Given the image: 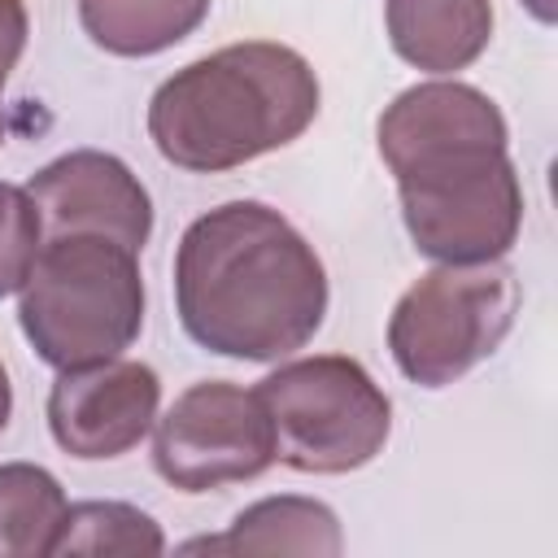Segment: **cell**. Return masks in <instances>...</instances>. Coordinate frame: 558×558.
Wrapping results in <instances>:
<instances>
[{
    "label": "cell",
    "mask_w": 558,
    "mask_h": 558,
    "mask_svg": "<svg viewBox=\"0 0 558 558\" xmlns=\"http://www.w3.org/2000/svg\"><path fill=\"white\" fill-rule=\"evenodd\" d=\"M314 244L262 201H222L174 248V310L192 344L235 362H283L327 318Z\"/></svg>",
    "instance_id": "cell-1"
},
{
    "label": "cell",
    "mask_w": 558,
    "mask_h": 558,
    "mask_svg": "<svg viewBox=\"0 0 558 558\" xmlns=\"http://www.w3.org/2000/svg\"><path fill=\"white\" fill-rule=\"evenodd\" d=\"M318 100V74L296 48L244 39L187 61L153 92L148 140L187 174H222L301 140Z\"/></svg>",
    "instance_id": "cell-2"
},
{
    "label": "cell",
    "mask_w": 558,
    "mask_h": 558,
    "mask_svg": "<svg viewBox=\"0 0 558 558\" xmlns=\"http://www.w3.org/2000/svg\"><path fill=\"white\" fill-rule=\"evenodd\" d=\"M17 323L52 371L122 357L144 331L140 253L100 235L44 240L17 292Z\"/></svg>",
    "instance_id": "cell-3"
},
{
    "label": "cell",
    "mask_w": 558,
    "mask_h": 558,
    "mask_svg": "<svg viewBox=\"0 0 558 558\" xmlns=\"http://www.w3.org/2000/svg\"><path fill=\"white\" fill-rule=\"evenodd\" d=\"M257 397L275 427V462L301 475H349L392 436V401L357 357L314 353L275 366Z\"/></svg>",
    "instance_id": "cell-4"
},
{
    "label": "cell",
    "mask_w": 558,
    "mask_h": 558,
    "mask_svg": "<svg viewBox=\"0 0 558 558\" xmlns=\"http://www.w3.org/2000/svg\"><path fill=\"white\" fill-rule=\"evenodd\" d=\"M397 179L401 222L414 248L445 266L497 262L523 227V183L506 144H462L432 153Z\"/></svg>",
    "instance_id": "cell-5"
},
{
    "label": "cell",
    "mask_w": 558,
    "mask_h": 558,
    "mask_svg": "<svg viewBox=\"0 0 558 558\" xmlns=\"http://www.w3.org/2000/svg\"><path fill=\"white\" fill-rule=\"evenodd\" d=\"M519 314V279L497 262L445 266L414 279L388 318V353L418 388H449L488 362Z\"/></svg>",
    "instance_id": "cell-6"
},
{
    "label": "cell",
    "mask_w": 558,
    "mask_h": 558,
    "mask_svg": "<svg viewBox=\"0 0 558 558\" xmlns=\"http://www.w3.org/2000/svg\"><path fill=\"white\" fill-rule=\"evenodd\" d=\"M153 466L179 493H214L275 466V427L257 388L201 379L153 423Z\"/></svg>",
    "instance_id": "cell-7"
},
{
    "label": "cell",
    "mask_w": 558,
    "mask_h": 558,
    "mask_svg": "<svg viewBox=\"0 0 558 558\" xmlns=\"http://www.w3.org/2000/svg\"><path fill=\"white\" fill-rule=\"evenodd\" d=\"M157 405V371L131 357H109L96 366L57 371V384L48 388V432L70 458L105 462L131 453L153 432Z\"/></svg>",
    "instance_id": "cell-8"
},
{
    "label": "cell",
    "mask_w": 558,
    "mask_h": 558,
    "mask_svg": "<svg viewBox=\"0 0 558 558\" xmlns=\"http://www.w3.org/2000/svg\"><path fill=\"white\" fill-rule=\"evenodd\" d=\"M44 240L57 235H100L140 253L153 235V201L140 174L113 153L74 148L39 166L26 183Z\"/></svg>",
    "instance_id": "cell-9"
},
{
    "label": "cell",
    "mask_w": 558,
    "mask_h": 558,
    "mask_svg": "<svg viewBox=\"0 0 558 558\" xmlns=\"http://www.w3.org/2000/svg\"><path fill=\"white\" fill-rule=\"evenodd\" d=\"M506 118L497 100L458 78H427L405 87L375 126L384 166L397 174L432 153L462 144H506Z\"/></svg>",
    "instance_id": "cell-10"
},
{
    "label": "cell",
    "mask_w": 558,
    "mask_h": 558,
    "mask_svg": "<svg viewBox=\"0 0 558 558\" xmlns=\"http://www.w3.org/2000/svg\"><path fill=\"white\" fill-rule=\"evenodd\" d=\"M392 52L423 74H458L493 39V0H384Z\"/></svg>",
    "instance_id": "cell-11"
},
{
    "label": "cell",
    "mask_w": 558,
    "mask_h": 558,
    "mask_svg": "<svg viewBox=\"0 0 558 558\" xmlns=\"http://www.w3.org/2000/svg\"><path fill=\"white\" fill-rule=\"evenodd\" d=\"M187 554H314L340 558L344 532L327 501L318 497H262L244 506L222 536H201L183 545Z\"/></svg>",
    "instance_id": "cell-12"
},
{
    "label": "cell",
    "mask_w": 558,
    "mask_h": 558,
    "mask_svg": "<svg viewBox=\"0 0 558 558\" xmlns=\"http://www.w3.org/2000/svg\"><path fill=\"white\" fill-rule=\"evenodd\" d=\"M214 0H78L87 39L113 57H157L183 44Z\"/></svg>",
    "instance_id": "cell-13"
},
{
    "label": "cell",
    "mask_w": 558,
    "mask_h": 558,
    "mask_svg": "<svg viewBox=\"0 0 558 558\" xmlns=\"http://www.w3.org/2000/svg\"><path fill=\"white\" fill-rule=\"evenodd\" d=\"M65 488L35 462L0 466V558L52 554V536L65 514Z\"/></svg>",
    "instance_id": "cell-14"
},
{
    "label": "cell",
    "mask_w": 558,
    "mask_h": 558,
    "mask_svg": "<svg viewBox=\"0 0 558 558\" xmlns=\"http://www.w3.org/2000/svg\"><path fill=\"white\" fill-rule=\"evenodd\" d=\"M65 554H131V558H157L166 554L161 523L131 506V501H74L61 514V527L52 536V558Z\"/></svg>",
    "instance_id": "cell-15"
},
{
    "label": "cell",
    "mask_w": 558,
    "mask_h": 558,
    "mask_svg": "<svg viewBox=\"0 0 558 558\" xmlns=\"http://www.w3.org/2000/svg\"><path fill=\"white\" fill-rule=\"evenodd\" d=\"M44 248V222L26 187L0 179V301L22 292Z\"/></svg>",
    "instance_id": "cell-16"
},
{
    "label": "cell",
    "mask_w": 558,
    "mask_h": 558,
    "mask_svg": "<svg viewBox=\"0 0 558 558\" xmlns=\"http://www.w3.org/2000/svg\"><path fill=\"white\" fill-rule=\"evenodd\" d=\"M26 35H31L26 4L22 0H0V92H4L9 74H13V65L22 61ZM0 144H4V109H0Z\"/></svg>",
    "instance_id": "cell-17"
},
{
    "label": "cell",
    "mask_w": 558,
    "mask_h": 558,
    "mask_svg": "<svg viewBox=\"0 0 558 558\" xmlns=\"http://www.w3.org/2000/svg\"><path fill=\"white\" fill-rule=\"evenodd\" d=\"M9 414H13V384H9V371L0 362V432L9 427Z\"/></svg>",
    "instance_id": "cell-18"
},
{
    "label": "cell",
    "mask_w": 558,
    "mask_h": 558,
    "mask_svg": "<svg viewBox=\"0 0 558 558\" xmlns=\"http://www.w3.org/2000/svg\"><path fill=\"white\" fill-rule=\"evenodd\" d=\"M541 22H554V0H523Z\"/></svg>",
    "instance_id": "cell-19"
}]
</instances>
